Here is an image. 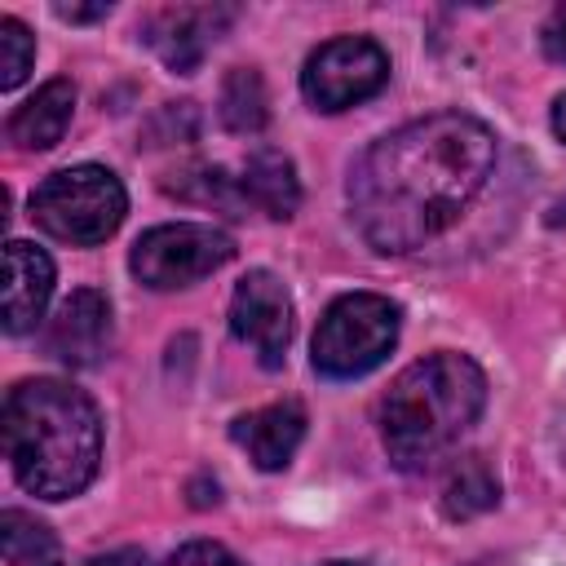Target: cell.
<instances>
[{
    "instance_id": "cell-1",
    "label": "cell",
    "mask_w": 566,
    "mask_h": 566,
    "mask_svg": "<svg viewBox=\"0 0 566 566\" xmlns=\"http://www.w3.org/2000/svg\"><path fill=\"white\" fill-rule=\"evenodd\" d=\"M495 168V133L464 115L438 111L371 142L349 172V217L358 234L402 256L438 239L478 199Z\"/></svg>"
},
{
    "instance_id": "cell-2",
    "label": "cell",
    "mask_w": 566,
    "mask_h": 566,
    "mask_svg": "<svg viewBox=\"0 0 566 566\" xmlns=\"http://www.w3.org/2000/svg\"><path fill=\"white\" fill-rule=\"evenodd\" d=\"M4 455L22 491L40 500L80 495L102 460V416L71 380H18L4 398Z\"/></svg>"
},
{
    "instance_id": "cell-3",
    "label": "cell",
    "mask_w": 566,
    "mask_h": 566,
    "mask_svg": "<svg viewBox=\"0 0 566 566\" xmlns=\"http://www.w3.org/2000/svg\"><path fill=\"white\" fill-rule=\"evenodd\" d=\"M486 407V376L469 354L438 349L394 376L380 398V442L398 469H420Z\"/></svg>"
},
{
    "instance_id": "cell-4",
    "label": "cell",
    "mask_w": 566,
    "mask_h": 566,
    "mask_svg": "<svg viewBox=\"0 0 566 566\" xmlns=\"http://www.w3.org/2000/svg\"><path fill=\"white\" fill-rule=\"evenodd\" d=\"M128 212V195L119 177L102 164H75L62 172H49L31 190V217L40 230L71 248L106 243Z\"/></svg>"
},
{
    "instance_id": "cell-5",
    "label": "cell",
    "mask_w": 566,
    "mask_h": 566,
    "mask_svg": "<svg viewBox=\"0 0 566 566\" xmlns=\"http://www.w3.org/2000/svg\"><path fill=\"white\" fill-rule=\"evenodd\" d=\"M398 305L380 292H345L336 296L314 327V371L327 380L367 376L398 345Z\"/></svg>"
},
{
    "instance_id": "cell-6",
    "label": "cell",
    "mask_w": 566,
    "mask_h": 566,
    "mask_svg": "<svg viewBox=\"0 0 566 566\" xmlns=\"http://www.w3.org/2000/svg\"><path fill=\"white\" fill-rule=\"evenodd\" d=\"M230 256H234V239H230L226 230L203 226V221H172V226L146 230V234L133 243L128 270H133L146 287L168 292V287H190V283L208 279V274L221 270Z\"/></svg>"
},
{
    "instance_id": "cell-7",
    "label": "cell",
    "mask_w": 566,
    "mask_h": 566,
    "mask_svg": "<svg viewBox=\"0 0 566 566\" xmlns=\"http://www.w3.org/2000/svg\"><path fill=\"white\" fill-rule=\"evenodd\" d=\"M389 80V57L376 40L367 35H336L318 44L305 57L301 71V93L314 111H349L367 97H376Z\"/></svg>"
},
{
    "instance_id": "cell-8",
    "label": "cell",
    "mask_w": 566,
    "mask_h": 566,
    "mask_svg": "<svg viewBox=\"0 0 566 566\" xmlns=\"http://www.w3.org/2000/svg\"><path fill=\"white\" fill-rule=\"evenodd\" d=\"M230 332L243 340L265 371L283 367L292 340V296L270 270H248L230 296Z\"/></svg>"
},
{
    "instance_id": "cell-9",
    "label": "cell",
    "mask_w": 566,
    "mask_h": 566,
    "mask_svg": "<svg viewBox=\"0 0 566 566\" xmlns=\"http://www.w3.org/2000/svg\"><path fill=\"white\" fill-rule=\"evenodd\" d=\"M230 22H234L230 4H164L142 22V40L159 53L168 71L190 75L199 71L217 35H226Z\"/></svg>"
},
{
    "instance_id": "cell-10",
    "label": "cell",
    "mask_w": 566,
    "mask_h": 566,
    "mask_svg": "<svg viewBox=\"0 0 566 566\" xmlns=\"http://www.w3.org/2000/svg\"><path fill=\"white\" fill-rule=\"evenodd\" d=\"M111 349V301L97 287L71 292L44 327V354L66 367H97Z\"/></svg>"
},
{
    "instance_id": "cell-11",
    "label": "cell",
    "mask_w": 566,
    "mask_h": 566,
    "mask_svg": "<svg viewBox=\"0 0 566 566\" xmlns=\"http://www.w3.org/2000/svg\"><path fill=\"white\" fill-rule=\"evenodd\" d=\"M53 296V261L27 239L4 243V332L22 336L40 323Z\"/></svg>"
},
{
    "instance_id": "cell-12",
    "label": "cell",
    "mask_w": 566,
    "mask_h": 566,
    "mask_svg": "<svg viewBox=\"0 0 566 566\" xmlns=\"http://www.w3.org/2000/svg\"><path fill=\"white\" fill-rule=\"evenodd\" d=\"M230 438L248 451V460L265 473H279L287 469V460L296 455L301 438H305V407L301 402H270V407H256L248 416H239L230 424Z\"/></svg>"
},
{
    "instance_id": "cell-13",
    "label": "cell",
    "mask_w": 566,
    "mask_h": 566,
    "mask_svg": "<svg viewBox=\"0 0 566 566\" xmlns=\"http://www.w3.org/2000/svg\"><path fill=\"white\" fill-rule=\"evenodd\" d=\"M239 186H243L248 212H261L270 221H287L301 208V181L283 150H270V146L252 150L239 164Z\"/></svg>"
},
{
    "instance_id": "cell-14",
    "label": "cell",
    "mask_w": 566,
    "mask_h": 566,
    "mask_svg": "<svg viewBox=\"0 0 566 566\" xmlns=\"http://www.w3.org/2000/svg\"><path fill=\"white\" fill-rule=\"evenodd\" d=\"M71 111H75V88L71 80H49L44 88H35L4 124V137L22 150H49L62 142L66 124H71Z\"/></svg>"
},
{
    "instance_id": "cell-15",
    "label": "cell",
    "mask_w": 566,
    "mask_h": 566,
    "mask_svg": "<svg viewBox=\"0 0 566 566\" xmlns=\"http://www.w3.org/2000/svg\"><path fill=\"white\" fill-rule=\"evenodd\" d=\"M438 504H442V513H447L451 522H469V517L495 509V504H500V478H495V469L486 464V455H460V460L447 469V478H442Z\"/></svg>"
},
{
    "instance_id": "cell-16",
    "label": "cell",
    "mask_w": 566,
    "mask_h": 566,
    "mask_svg": "<svg viewBox=\"0 0 566 566\" xmlns=\"http://www.w3.org/2000/svg\"><path fill=\"white\" fill-rule=\"evenodd\" d=\"M217 115L230 133L239 137H252L270 124V93H265V80L256 66H234L226 80H221V102H217Z\"/></svg>"
},
{
    "instance_id": "cell-17",
    "label": "cell",
    "mask_w": 566,
    "mask_h": 566,
    "mask_svg": "<svg viewBox=\"0 0 566 566\" xmlns=\"http://www.w3.org/2000/svg\"><path fill=\"white\" fill-rule=\"evenodd\" d=\"M177 181H164L168 195L186 199V203H203V208H217L226 217H248V199H243V186H239V172L230 168H217V164H199V168H186V172H172Z\"/></svg>"
},
{
    "instance_id": "cell-18",
    "label": "cell",
    "mask_w": 566,
    "mask_h": 566,
    "mask_svg": "<svg viewBox=\"0 0 566 566\" xmlns=\"http://www.w3.org/2000/svg\"><path fill=\"white\" fill-rule=\"evenodd\" d=\"M0 544H4V562L9 566H62V544L57 535L35 522L22 509H4L0 513Z\"/></svg>"
},
{
    "instance_id": "cell-19",
    "label": "cell",
    "mask_w": 566,
    "mask_h": 566,
    "mask_svg": "<svg viewBox=\"0 0 566 566\" xmlns=\"http://www.w3.org/2000/svg\"><path fill=\"white\" fill-rule=\"evenodd\" d=\"M35 62V35L18 18H0V88H18Z\"/></svg>"
},
{
    "instance_id": "cell-20",
    "label": "cell",
    "mask_w": 566,
    "mask_h": 566,
    "mask_svg": "<svg viewBox=\"0 0 566 566\" xmlns=\"http://www.w3.org/2000/svg\"><path fill=\"white\" fill-rule=\"evenodd\" d=\"M195 106L190 102H168L164 111H159V119L150 124V146H164V142H190L195 137Z\"/></svg>"
},
{
    "instance_id": "cell-21",
    "label": "cell",
    "mask_w": 566,
    "mask_h": 566,
    "mask_svg": "<svg viewBox=\"0 0 566 566\" xmlns=\"http://www.w3.org/2000/svg\"><path fill=\"white\" fill-rule=\"evenodd\" d=\"M172 566H243V562L217 539H190L172 553Z\"/></svg>"
},
{
    "instance_id": "cell-22",
    "label": "cell",
    "mask_w": 566,
    "mask_h": 566,
    "mask_svg": "<svg viewBox=\"0 0 566 566\" xmlns=\"http://www.w3.org/2000/svg\"><path fill=\"white\" fill-rule=\"evenodd\" d=\"M539 44H544V53H548L553 62H562V66H566V4H557V9L544 18Z\"/></svg>"
},
{
    "instance_id": "cell-23",
    "label": "cell",
    "mask_w": 566,
    "mask_h": 566,
    "mask_svg": "<svg viewBox=\"0 0 566 566\" xmlns=\"http://www.w3.org/2000/svg\"><path fill=\"white\" fill-rule=\"evenodd\" d=\"M84 566H150V557H146L142 548H111V553L88 557Z\"/></svg>"
},
{
    "instance_id": "cell-24",
    "label": "cell",
    "mask_w": 566,
    "mask_h": 566,
    "mask_svg": "<svg viewBox=\"0 0 566 566\" xmlns=\"http://www.w3.org/2000/svg\"><path fill=\"white\" fill-rule=\"evenodd\" d=\"M53 13L62 22H97V18L111 13V4H53Z\"/></svg>"
},
{
    "instance_id": "cell-25",
    "label": "cell",
    "mask_w": 566,
    "mask_h": 566,
    "mask_svg": "<svg viewBox=\"0 0 566 566\" xmlns=\"http://www.w3.org/2000/svg\"><path fill=\"white\" fill-rule=\"evenodd\" d=\"M553 133L566 142V93H557V97H553Z\"/></svg>"
},
{
    "instance_id": "cell-26",
    "label": "cell",
    "mask_w": 566,
    "mask_h": 566,
    "mask_svg": "<svg viewBox=\"0 0 566 566\" xmlns=\"http://www.w3.org/2000/svg\"><path fill=\"white\" fill-rule=\"evenodd\" d=\"M469 566H504V562H491V557H482V562H469Z\"/></svg>"
},
{
    "instance_id": "cell-27",
    "label": "cell",
    "mask_w": 566,
    "mask_h": 566,
    "mask_svg": "<svg viewBox=\"0 0 566 566\" xmlns=\"http://www.w3.org/2000/svg\"><path fill=\"white\" fill-rule=\"evenodd\" d=\"M327 566H367V562H327Z\"/></svg>"
}]
</instances>
